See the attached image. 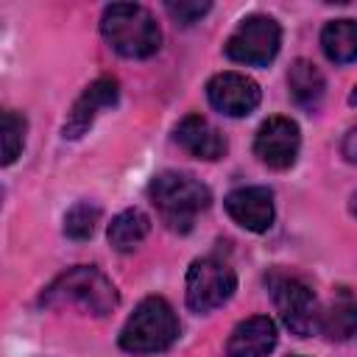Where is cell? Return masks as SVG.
I'll return each instance as SVG.
<instances>
[{
	"instance_id": "20",
	"label": "cell",
	"mask_w": 357,
	"mask_h": 357,
	"mask_svg": "<svg viewBox=\"0 0 357 357\" xmlns=\"http://www.w3.org/2000/svg\"><path fill=\"white\" fill-rule=\"evenodd\" d=\"M167 14L178 22V25H192L195 20H201L212 6L209 3H190V0H178V3H167L165 6Z\"/></svg>"
},
{
	"instance_id": "10",
	"label": "cell",
	"mask_w": 357,
	"mask_h": 357,
	"mask_svg": "<svg viewBox=\"0 0 357 357\" xmlns=\"http://www.w3.org/2000/svg\"><path fill=\"white\" fill-rule=\"evenodd\" d=\"M117 95H120V89H117V81L114 78H95L81 95H78V100L73 103V109L67 112V120H64V126H61V137L64 139H78V137H84L86 131H89V126L95 123V117L103 112V109H109V106H114L117 103Z\"/></svg>"
},
{
	"instance_id": "17",
	"label": "cell",
	"mask_w": 357,
	"mask_h": 357,
	"mask_svg": "<svg viewBox=\"0 0 357 357\" xmlns=\"http://www.w3.org/2000/svg\"><path fill=\"white\" fill-rule=\"evenodd\" d=\"M321 332L329 340H346L357 332V298L340 296L326 312H321Z\"/></svg>"
},
{
	"instance_id": "23",
	"label": "cell",
	"mask_w": 357,
	"mask_h": 357,
	"mask_svg": "<svg viewBox=\"0 0 357 357\" xmlns=\"http://www.w3.org/2000/svg\"><path fill=\"white\" fill-rule=\"evenodd\" d=\"M349 103H351V106H357V86L351 89V95H349Z\"/></svg>"
},
{
	"instance_id": "1",
	"label": "cell",
	"mask_w": 357,
	"mask_h": 357,
	"mask_svg": "<svg viewBox=\"0 0 357 357\" xmlns=\"http://www.w3.org/2000/svg\"><path fill=\"white\" fill-rule=\"evenodd\" d=\"M148 198L156 206V215L170 231L187 234L195 226V218L209 206V190L190 173L165 170L151 178Z\"/></svg>"
},
{
	"instance_id": "13",
	"label": "cell",
	"mask_w": 357,
	"mask_h": 357,
	"mask_svg": "<svg viewBox=\"0 0 357 357\" xmlns=\"http://www.w3.org/2000/svg\"><path fill=\"white\" fill-rule=\"evenodd\" d=\"M173 139L195 159H206L215 162L226 153V137L201 114H187L176 128H173Z\"/></svg>"
},
{
	"instance_id": "2",
	"label": "cell",
	"mask_w": 357,
	"mask_h": 357,
	"mask_svg": "<svg viewBox=\"0 0 357 357\" xmlns=\"http://www.w3.org/2000/svg\"><path fill=\"white\" fill-rule=\"evenodd\" d=\"M42 307H78L89 315H109L117 304V287L92 265H75L42 290Z\"/></svg>"
},
{
	"instance_id": "8",
	"label": "cell",
	"mask_w": 357,
	"mask_h": 357,
	"mask_svg": "<svg viewBox=\"0 0 357 357\" xmlns=\"http://www.w3.org/2000/svg\"><path fill=\"white\" fill-rule=\"evenodd\" d=\"M298 145H301V134L290 117H268L257 128V137H254L257 159L273 170L293 167V162L298 156Z\"/></svg>"
},
{
	"instance_id": "7",
	"label": "cell",
	"mask_w": 357,
	"mask_h": 357,
	"mask_svg": "<svg viewBox=\"0 0 357 357\" xmlns=\"http://www.w3.org/2000/svg\"><path fill=\"white\" fill-rule=\"evenodd\" d=\"M279 45H282L279 22L273 17H268V14H251L226 39V56L231 61H237V64L265 67L268 61L276 59Z\"/></svg>"
},
{
	"instance_id": "14",
	"label": "cell",
	"mask_w": 357,
	"mask_h": 357,
	"mask_svg": "<svg viewBox=\"0 0 357 357\" xmlns=\"http://www.w3.org/2000/svg\"><path fill=\"white\" fill-rule=\"evenodd\" d=\"M287 89H290V98L296 106L307 109V112H315L324 100V92H326V84H324V75L321 70L307 61V59H296L287 70Z\"/></svg>"
},
{
	"instance_id": "4",
	"label": "cell",
	"mask_w": 357,
	"mask_h": 357,
	"mask_svg": "<svg viewBox=\"0 0 357 357\" xmlns=\"http://www.w3.org/2000/svg\"><path fill=\"white\" fill-rule=\"evenodd\" d=\"M178 337V318L162 296L142 298L120 329V346L131 354H156Z\"/></svg>"
},
{
	"instance_id": "16",
	"label": "cell",
	"mask_w": 357,
	"mask_h": 357,
	"mask_svg": "<svg viewBox=\"0 0 357 357\" xmlns=\"http://www.w3.org/2000/svg\"><path fill=\"white\" fill-rule=\"evenodd\" d=\"M151 231V218L142 209H126L109 223V243L114 251H134Z\"/></svg>"
},
{
	"instance_id": "21",
	"label": "cell",
	"mask_w": 357,
	"mask_h": 357,
	"mask_svg": "<svg viewBox=\"0 0 357 357\" xmlns=\"http://www.w3.org/2000/svg\"><path fill=\"white\" fill-rule=\"evenodd\" d=\"M343 156L349 162H357V126L343 137Z\"/></svg>"
},
{
	"instance_id": "6",
	"label": "cell",
	"mask_w": 357,
	"mask_h": 357,
	"mask_svg": "<svg viewBox=\"0 0 357 357\" xmlns=\"http://www.w3.org/2000/svg\"><path fill=\"white\" fill-rule=\"evenodd\" d=\"M237 290L234 271L218 257H201L187 271V307L198 315L223 307Z\"/></svg>"
},
{
	"instance_id": "5",
	"label": "cell",
	"mask_w": 357,
	"mask_h": 357,
	"mask_svg": "<svg viewBox=\"0 0 357 357\" xmlns=\"http://www.w3.org/2000/svg\"><path fill=\"white\" fill-rule=\"evenodd\" d=\"M265 284H268V293H271L284 326L293 335L310 337L312 332L321 329V310H318L312 287L304 279H298L287 271H271L265 276Z\"/></svg>"
},
{
	"instance_id": "22",
	"label": "cell",
	"mask_w": 357,
	"mask_h": 357,
	"mask_svg": "<svg viewBox=\"0 0 357 357\" xmlns=\"http://www.w3.org/2000/svg\"><path fill=\"white\" fill-rule=\"evenodd\" d=\"M349 212H351V215L357 218V192H354V195L349 198Z\"/></svg>"
},
{
	"instance_id": "19",
	"label": "cell",
	"mask_w": 357,
	"mask_h": 357,
	"mask_svg": "<svg viewBox=\"0 0 357 357\" xmlns=\"http://www.w3.org/2000/svg\"><path fill=\"white\" fill-rule=\"evenodd\" d=\"M25 142V117L3 112V165H11Z\"/></svg>"
},
{
	"instance_id": "12",
	"label": "cell",
	"mask_w": 357,
	"mask_h": 357,
	"mask_svg": "<svg viewBox=\"0 0 357 357\" xmlns=\"http://www.w3.org/2000/svg\"><path fill=\"white\" fill-rule=\"evenodd\" d=\"M276 324L268 315H251L231 329L226 340V357H268L276 346Z\"/></svg>"
},
{
	"instance_id": "3",
	"label": "cell",
	"mask_w": 357,
	"mask_h": 357,
	"mask_svg": "<svg viewBox=\"0 0 357 357\" xmlns=\"http://www.w3.org/2000/svg\"><path fill=\"white\" fill-rule=\"evenodd\" d=\"M100 33L109 47L126 59H148L159 50L162 31L153 14L137 3H112L103 8Z\"/></svg>"
},
{
	"instance_id": "9",
	"label": "cell",
	"mask_w": 357,
	"mask_h": 357,
	"mask_svg": "<svg viewBox=\"0 0 357 357\" xmlns=\"http://www.w3.org/2000/svg\"><path fill=\"white\" fill-rule=\"evenodd\" d=\"M209 103L226 117H245L259 106V84L243 73H218L206 84Z\"/></svg>"
},
{
	"instance_id": "11",
	"label": "cell",
	"mask_w": 357,
	"mask_h": 357,
	"mask_svg": "<svg viewBox=\"0 0 357 357\" xmlns=\"http://www.w3.org/2000/svg\"><path fill=\"white\" fill-rule=\"evenodd\" d=\"M226 212L248 231H268L273 223V192L268 187H240L226 195Z\"/></svg>"
},
{
	"instance_id": "24",
	"label": "cell",
	"mask_w": 357,
	"mask_h": 357,
	"mask_svg": "<svg viewBox=\"0 0 357 357\" xmlns=\"http://www.w3.org/2000/svg\"><path fill=\"white\" fill-rule=\"evenodd\" d=\"M293 357H301V354H293Z\"/></svg>"
},
{
	"instance_id": "15",
	"label": "cell",
	"mask_w": 357,
	"mask_h": 357,
	"mask_svg": "<svg viewBox=\"0 0 357 357\" xmlns=\"http://www.w3.org/2000/svg\"><path fill=\"white\" fill-rule=\"evenodd\" d=\"M321 50L335 64L357 61V20H332L321 31Z\"/></svg>"
},
{
	"instance_id": "18",
	"label": "cell",
	"mask_w": 357,
	"mask_h": 357,
	"mask_svg": "<svg viewBox=\"0 0 357 357\" xmlns=\"http://www.w3.org/2000/svg\"><path fill=\"white\" fill-rule=\"evenodd\" d=\"M98 220H100V206H95L89 201H78L64 215V234L73 240H89L95 234Z\"/></svg>"
}]
</instances>
